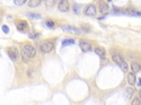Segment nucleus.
Listing matches in <instances>:
<instances>
[{"label": "nucleus", "instance_id": "obj_3", "mask_svg": "<svg viewBox=\"0 0 141 105\" xmlns=\"http://www.w3.org/2000/svg\"><path fill=\"white\" fill-rule=\"evenodd\" d=\"M53 49H54V44L50 41L43 42L42 45H41V51L43 52V53L50 52Z\"/></svg>", "mask_w": 141, "mask_h": 105}, {"label": "nucleus", "instance_id": "obj_11", "mask_svg": "<svg viewBox=\"0 0 141 105\" xmlns=\"http://www.w3.org/2000/svg\"><path fill=\"white\" fill-rule=\"evenodd\" d=\"M127 81H128V84H131V85L135 84V81H136L135 74L134 72H129L128 75H127Z\"/></svg>", "mask_w": 141, "mask_h": 105}, {"label": "nucleus", "instance_id": "obj_26", "mask_svg": "<svg viewBox=\"0 0 141 105\" xmlns=\"http://www.w3.org/2000/svg\"><path fill=\"white\" fill-rule=\"evenodd\" d=\"M107 1H108V2H110V1H112V0H107Z\"/></svg>", "mask_w": 141, "mask_h": 105}, {"label": "nucleus", "instance_id": "obj_22", "mask_svg": "<svg viewBox=\"0 0 141 105\" xmlns=\"http://www.w3.org/2000/svg\"><path fill=\"white\" fill-rule=\"evenodd\" d=\"M2 30H3V32H4L5 34H8L9 31H10V28H9V26H8V25L4 24V25H2Z\"/></svg>", "mask_w": 141, "mask_h": 105}, {"label": "nucleus", "instance_id": "obj_17", "mask_svg": "<svg viewBox=\"0 0 141 105\" xmlns=\"http://www.w3.org/2000/svg\"><path fill=\"white\" fill-rule=\"evenodd\" d=\"M28 16H29L30 18H32V19H36V20H38V19H41V18H42V16H41L40 14H38V13H29V14H28Z\"/></svg>", "mask_w": 141, "mask_h": 105}, {"label": "nucleus", "instance_id": "obj_13", "mask_svg": "<svg viewBox=\"0 0 141 105\" xmlns=\"http://www.w3.org/2000/svg\"><path fill=\"white\" fill-rule=\"evenodd\" d=\"M131 69H132V70H133V72L134 73H136V72H138V71H140V65L137 63V62H132L131 63Z\"/></svg>", "mask_w": 141, "mask_h": 105}, {"label": "nucleus", "instance_id": "obj_1", "mask_svg": "<svg viewBox=\"0 0 141 105\" xmlns=\"http://www.w3.org/2000/svg\"><path fill=\"white\" fill-rule=\"evenodd\" d=\"M22 52L24 57H26V58H33L35 55H36V49L35 47L30 45V44H26V45H24L22 47Z\"/></svg>", "mask_w": 141, "mask_h": 105}, {"label": "nucleus", "instance_id": "obj_20", "mask_svg": "<svg viewBox=\"0 0 141 105\" xmlns=\"http://www.w3.org/2000/svg\"><path fill=\"white\" fill-rule=\"evenodd\" d=\"M133 94H134V89H133V88H127V89H126V95H127V98L130 99L131 97L133 96Z\"/></svg>", "mask_w": 141, "mask_h": 105}, {"label": "nucleus", "instance_id": "obj_23", "mask_svg": "<svg viewBox=\"0 0 141 105\" xmlns=\"http://www.w3.org/2000/svg\"><path fill=\"white\" fill-rule=\"evenodd\" d=\"M39 36H40V35H39L38 33H36V34H30V35H29V38L32 39V40H34V39H37Z\"/></svg>", "mask_w": 141, "mask_h": 105}, {"label": "nucleus", "instance_id": "obj_5", "mask_svg": "<svg viewBox=\"0 0 141 105\" xmlns=\"http://www.w3.org/2000/svg\"><path fill=\"white\" fill-rule=\"evenodd\" d=\"M96 8L94 5L90 4V5H87L86 7V9L84 10V13L87 15V16H95L96 15Z\"/></svg>", "mask_w": 141, "mask_h": 105}, {"label": "nucleus", "instance_id": "obj_19", "mask_svg": "<svg viewBox=\"0 0 141 105\" xmlns=\"http://www.w3.org/2000/svg\"><path fill=\"white\" fill-rule=\"evenodd\" d=\"M27 2V0H14V4L17 6H23Z\"/></svg>", "mask_w": 141, "mask_h": 105}, {"label": "nucleus", "instance_id": "obj_25", "mask_svg": "<svg viewBox=\"0 0 141 105\" xmlns=\"http://www.w3.org/2000/svg\"><path fill=\"white\" fill-rule=\"evenodd\" d=\"M59 1H60V0H54L55 3H56V2H59Z\"/></svg>", "mask_w": 141, "mask_h": 105}, {"label": "nucleus", "instance_id": "obj_14", "mask_svg": "<svg viewBox=\"0 0 141 105\" xmlns=\"http://www.w3.org/2000/svg\"><path fill=\"white\" fill-rule=\"evenodd\" d=\"M41 2H42V0H29L28 6L30 8H36L41 4Z\"/></svg>", "mask_w": 141, "mask_h": 105}, {"label": "nucleus", "instance_id": "obj_15", "mask_svg": "<svg viewBox=\"0 0 141 105\" xmlns=\"http://www.w3.org/2000/svg\"><path fill=\"white\" fill-rule=\"evenodd\" d=\"M75 43V41L74 40H70V39H67L64 40L62 41V46H68V45H74Z\"/></svg>", "mask_w": 141, "mask_h": 105}, {"label": "nucleus", "instance_id": "obj_12", "mask_svg": "<svg viewBox=\"0 0 141 105\" xmlns=\"http://www.w3.org/2000/svg\"><path fill=\"white\" fill-rule=\"evenodd\" d=\"M94 52H96L100 57H104V56H105V54H106L105 50H104L103 47H97V48H95Z\"/></svg>", "mask_w": 141, "mask_h": 105}, {"label": "nucleus", "instance_id": "obj_2", "mask_svg": "<svg viewBox=\"0 0 141 105\" xmlns=\"http://www.w3.org/2000/svg\"><path fill=\"white\" fill-rule=\"evenodd\" d=\"M8 55L10 56V58H11V60H13V61L18 60L19 59V56H20L19 51L15 47H10L8 49Z\"/></svg>", "mask_w": 141, "mask_h": 105}, {"label": "nucleus", "instance_id": "obj_9", "mask_svg": "<svg viewBox=\"0 0 141 105\" xmlns=\"http://www.w3.org/2000/svg\"><path fill=\"white\" fill-rule=\"evenodd\" d=\"M112 60L115 62V63L117 64H121L123 61H124V58H123V56L120 54V53H115V54H112Z\"/></svg>", "mask_w": 141, "mask_h": 105}, {"label": "nucleus", "instance_id": "obj_8", "mask_svg": "<svg viewBox=\"0 0 141 105\" xmlns=\"http://www.w3.org/2000/svg\"><path fill=\"white\" fill-rule=\"evenodd\" d=\"M79 46H80L81 50L85 52H88V51L91 50V45H90V43L88 41H80V42H79Z\"/></svg>", "mask_w": 141, "mask_h": 105}, {"label": "nucleus", "instance_id": "obj_10", "mask_svg": "<svg viewBox=\"0 0 141 105\" xmlns=\"http://www.w3.org/2000/svg\"><path fill=\"white\" fill-rule=\"evenodd\" d=\"M17 28L20 31H25L28 29V24L25 21H21L17 23Z\"/></svg>", "mask_w": 141, "mask_h": 105}, {"label": "nucleus", "instance_id": "obj_24", "mask_svg": "<svg viewBox=\"0 0 141 105\" xmlns=\"http://www.w3.org/2000/svg\"><path fill=\"white\" fill-rule=\"evenodd\" d=\"M137 86H138V87H140V78H138V79H137Z\"/></svg>", "mask_w": 141, "mask_h": 105}, {"label": "nucleus", "instance_id": "obj_16", "mask_svg": "<svg viewBox=\"0 0 141 105\" xmlns=\"http://www.w3.org/2000/svg\"><path fill=\"white\" fill-rule=\"evenodd\" d=\"M119 66H120V68H121V70H122V71H123V72H127V71L129 70L128 64L126 63L125 61H123L121 64H119Z\"/></svg>", "mask_w": 141, "mask_h": 105}, {"label": "nucleus", "instance_id": "obj_7", "mask_svg": "<svg viewBox=\"0 0 141 105\" xmlns=\"http://www.w3.org/2000/svg\"><path fill=\"white\" fill-rule=\"evenodd\" d=\"M61 29L65 33H70V34H79L80 33V31L76 27L73 26V25H68V24L67 25H62Z\"/></svg>", "mask_w": 141, "mask_h": 105}, {"label": "nucleus", "instance_id": "obj_18", "mask_svg": "<svg viewBox=\"0 0 141 105\" xmlns=\"http://www.w3.org/2000/svg\"><path fill=\"white\" fill-rule=\"evenodd\" d=\"M132 105H140V97H135L132 101Z\"/></svg>", "mask_w": 141, "mask_h": 105}, {"label": "nucleus", "instance_id": "obj_4", "mask_svg": "<svg viewBox=\"0 0 141 105\" xmlns=\"http://www.w3.org/2000/svg\"><path fill=\"white\" fill-rule=\"evenodd\" d=\"M98 8H99V11L102 14H106L108 12V10H109L108 4L105 1H104V0H100L98 2Z\"/></svg>", "mask_w": 141, "mask_h": 105}, {"label": "nucleus", "instance_id": "obj_21", "mask_svg": "<svg viewBox=\"0 0 141 105\" xmlns=\"http://www.w3.org/2000/svg\"><path fill=\"white\" fill-rule=\"evenodd\" d=\"M45 24H46V26H48V27L52 28V27L55 25V23L53 21H51V20H48V21L45 22Z\"/></svg>", "mask_w": 141, "mask_h": 105}, {"label": "nucleus", "instance_id": "obj_6", "mask_svg": "<svg viewBox=\"0 0 141 105\" xmlns=\"http://www.w3.org/2000/svg\"><path fill=\"white\" fill-rule=\"evenodd\" d=\"M58 10L62 12H67L70 10V4L68 0H60L58 3Z\"/></svg>", "mask_w": 141, "mask_h": 105}, {"label": "nucleus", "instance_id": "obj_27", "mask_svg": "<svg viewBox=\"0 0 141 105\" xmlns=\"http://www.w3.org/2000/svg\"><path fill=\"white\" fill-rule=\"evenodd\" d=\"M44 1H48V0H44Z\"/></svg>", "mask_w": 141, "mask_h": 105}]
</instances>
